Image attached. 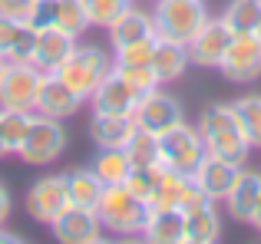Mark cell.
Wrapping results in <instances>:
<instances>
[{"label":"cell","mask_w":261,"mask_h":244,"mask_svg":"<svg viewBox=\"0 0 261 244\" xmlns=\"http://www.w3.org/2000/svg\"><path fill=\"white\" fill-rule=\"evenodd\" d=\"M122 148H126L133 168H152V165H159V139H155L152 132H142V129H136L133 139H129Z\"/></svg>","instance_id":"29"},{"label":"cell","mask_w":261,"mask_h":244,"mask_svg":"<svg viewBox=\"0 0 261 244\" xmlns=\"http://www.w3.org/2000/svg\"><path fill=\"white\" fill-rule=\"evenodd\" d=\"M231 37L235 33L228 30V23H225L222 17H208L202 26H198V33L185 43V50H189V63L192 66H202V70H218V63H222L225 50H228Z\"/></svg>","instance_id":"11"},{"label":"cell","mask_w":261,"mask_h":244,"mask_svg":"<svg viewBox=\"0 0 261 244\" xmlns=\"http://www.w3.org/2000/svg\"><path fill=\"white\" fill-rule=\"evenodd\" d=\"M66 188H70L73 205L96 208V198H99V192H102V181L89 165H80V168H70V172H66Z\"/></svg>","instance_id":"26"},{"label":"cell","mask_w":261,"mask_h":244,"mask_svg":"<svg viewBox=\"0 0 261 244\" xmlns=\"http://www.w3.org/2000/svg\"><path fill=\"white\" fill-rule=\"evenodd\" d=\"M66 142H70V135H66L63 122L37 112V116H33V126H30V135H27V142L20 145L17 159L27 162V165H33V168H46L66 152Z\"/></svg>","instance_id":"6"},{"label":"cell","mask_w":261,"mask_h":244,"mask_svg":"<svg viewBox=\"0 0 261 244\" xmlns=\"http://www.w3.org/2000/svg\"><path fill=\"white\" fill-rule=\"evenodd\" d=\"M89 168L99 175L102 185H116V181H122V178L129 175L133 162H129L126 148L116 145V148H96V155H93V162H89Z\"/></svg>","instance_id":"25"},{"label":"cell","mask_w":261,"mask_h":244,"mask_svg":"<svg viewBox=\"0 0 261 244\" xmlns=\"http://www.w3.org/2000/svg\"><path fill=\"white\" fill-rule=\"evenodd\" d=\"M70 188H66V175H40L30 188H27V215L40 225H50L57 215L70 208Z\"/></svg>","instance_id":"9"},{"label":"cell","mask_w":261,"mask_h":244,"mask_svg":"<svg viewBox=\"0 0 261 244\" xmlns=\"http://www.w3.org/2000/svg\"><path fill=\"white\" fill-rule=\"evenodd\" d=\"M83 109V99L70 89L66 83H60L53 73L43 76V86H40V96H37V112L40 116H50V119H73L76 112Z\"/></svg>","instance_id":"18"},{"label":"cell","mask_w":261,"mask_h":244,"mask_svg":"<svg viewBox=\"0 0 261 244\" xmlns=\"http://www.w3.org/2000/svg\"><path fill=\"white\" fill-rule=\"evenodd\" d=\"M113 70L119 73V76L126 79L139 96L159 86V79H155V73H152V63H113Z\"/></svg>","instance_id":"32"},{"label":"cell","mask_w":261,"mask_h":244,"mask_svg":"<svg viewBox=\"0 0 261 244\" xmlns=\"http://www.w3.org/2000/svg\"><path fill=\"white\" fill-rule=\"evenodd\" d=\"M222 20L231 33H255L261 26V0H228Z\"/></svg>","instance_id":"28"},{"label":"cell","mask_w":261,"mask_h":244,"mask_svg":"<svg viewBox=\"0 0 261 244\" xmlns=\"http://www.w3.org/2000/svg\"><path fill=\"white\" fill-rule=\"evenodd\" d=\"M37 23H50L57 30L70 33L73 40H80L89 30V17H86L83 0H43Z\"/></svg>","instance_id":"19"},{"label":"cell","mask_w":261,"mask_h":244,"mask_svg":"<svg viewBox=\"0 0 261 244\" xmlns=\"http://www.w3.org/2000/svg\"><path fill=\"white\" fill-rule=\"evenodd\" d=\"M50 231L60 244H96L106 234L96 208H83V205H70L63 215H57L50 221Z\"/></svg>","instance_id":"12"},{"label":"cell","mask_w":261,"mask_h":244,"mask_svg":"<svg viewBox=\"0 0 261 244\" xmlns=\"http://www.w3.org/2000/svg\"><path fill=\"white\" fill-rule=\"evenodd\" d=\"M152 26L159 40H172V43H189L198 33V26L208 20V7L205 0H152Z\"/></svg>","instance_id":"4"},{"label":"cell","mask_w":261,"mask_h":244,"mask_svg":"<svg viewBox=\"0 0 261 244\" xmlns=\"http://www.w3.org/2000/svg\"><path fill=\"white\" fill-rule=\"evenodd\" d=\"M133 119H136V129L162 135L172 126H178V122H185V109L172 93L155 86V89H149V93L139 96V103H136V109H133Z\"/></svg>","instance_id":"8"},{"label":"cell","mask_w":261,"mask_h":244,"mask_svg":"<svg viewBox=\"0 0 261 244\" xmlns=\"http://www.w3.org/2000/svg\"><path fill=\"white\" fill-rule=\"evenodd\" d=\"M218 201H202V205L189 208L185 215V244H215L222 238V211Z\"/></svg>","instance_id":"21"},{"label":"cell","mask_w":261,"mask_h":244,"mask_svg":"<svg viewBox=\"0 0 261 244\" xmlns=\"http://www.w3.org/2000/svg\"><path fill=\"white\" fill-rule=\"evenodd\" d=\"M43 70L33 63H13L7 59L0 70V109H17V112H37V96L43 86Z\"/></svg>","instance_id":"5"},{"label":"cell","mask_w":261,"mask_h":244,"mask_svg":"<svg viewBox=\"0 0 261 244\" xmlns=\"http://www.w3.org/2000/svg\"><path fill=\"white\" fill-rule=\"evenodd\" d=\"M248 225H255V231L261 234V205H258V211L251 215V221H248Z\"/></svg>","instance_id":"38"},{"label":"cell","mask_w":261,"mask_h":244,"mask_svg":"<svg viewBox=\"0 0 261 244\" xmlns=\"http://www.w3.org/2000/svg\"><path fill=\"white\" fill-rule=\"evenodd\" d=\"M43 0H0V13L4 17H17V20H33L37 23Z\"/></svg>","instance_id":"35"},{"label":"cell","mask_w":261,"mask_h":244,"mask_svg":"<svg viewBox=\"0 0 261 244\" xmlns=\"http://www.w3.org/2000/svg\"><path fill=\"white\" fill-rule=\"evenodd\" d=\"M73 46H76V40H73L70 33L57 30V26H50V23H37V43H33L30 63L37 66V70H43V73H53L66 56H70Z\"/></svg>","instance_id":"16"},{"label":"cell","mask_w":261,"mask_h":244,"mask_svg":"<svg viewBox=\"0 0 261 244\" xmlns=\"http://www.w3.org/2000/svg\"><path fill=\"white\" fill-rule=\"evenodd\" d=\"M231 106L238 112V122H242V132L248 139V145L261 148V96H242Z\"/></svg>","instance_id":"30"},{"label":"cell","mask_w":261,"mask_h":244,"mask_svg":"<svg viewBox=\"0 0 261 244\" xmlns=\"http://www.w3.org/2000/svg\"><path fill=\"white\" fill-rule=\"evenodd\" d=\"M136 103H139V93H136L116 70L109 73V76L96 86V93L89 96V109L109 112V116H133Z\"/></svg>","instance_id":"13"},{"label":"cell","mask_w":261,"mask_h":244,"mask_svg":"<svg viewBox=\"0 0 261 244\" xmlns=\"http://www.w3.org/2000/svg\"><path fill=\"white\" fill-rule=\"evenodd\" d=\"M129 4H133V0H83L89 26H102V30H109V26L122 17V10H126Z\"/></svg>","instance_id":"31"},{"label":"cell","mask_w":261,"mask_h":244,"mask_svg":"<svg viewBox=\"0 0 261 244\" xmlns=\"http://www.w3.org/2000/svg\"><path fill=\"white\" fill-rule=\"evenodd\" d=\"M255 37H258V40H261V26H258V30H255Z\"/></svg>","instance_id":"40"},{"label":"cell","mask_w":261,"mask_h":244,"mask_svg":"<svg viewBox=\"0 0 261 244\" xmlns=\"http://www.w3.org/2000/svg\"><path fill=\"white\" fill-rule=\"evenodd\" d=\"M198 135L205 142V152L218 155V159L231 162V165H248L251 145L242 132V122L231 103H212L198 116Z\"/></svg>","instance_id":"1"},{"label":"cell","mask_w":261,"mask_h":244,"mask_svg":"<svg viewBox=\"0 0 261 244\" xmlns=\"http://www.w3.org/2000/svg\"><path fill=\"white\" fill-rule=\"evenodd\" d=\"M33 43H37V23L33 20H17L0 13V56L13 63H30Z\"/></svg>","instance_id":"15"},{"label":"cell","mask_w":261,"mask_h":244,"mask_svg":"<svg viewBox=\"0 0 261 244\" xmlns=\"http://www.w3.org/2000/svg\"><path fill=\"white\" fill-rule=\"evenodd\" d=\"M155 139H159V162L166 168H172V172H182V175H192L198 168V162L208 155L198 129L189 126V122H178V126L155 135Z\"/></svg>","instance_id":"7"},{"label":"cell","mask_w":261,"mask_h":244,"mask_svg":"<svg viewBox=\"0 0 261 244\" xmlns=\"http://www.w3.org/2000/svg\"><path fill=\"white\" fill-rule=\"evenodd\" d=\"M37 112H17V109H0V135H4L7 155H17L20 145L27 142Z\"/></svg>","instance_id":"27"},{"label":"cell","mask_w":261,"mask_h":244,"mask_svg":"<svg viewBox=\"0 0 261 244\" xmlns=\"http://www.w3.org/2000/svg\"><path fill=\"white\" fill-rule=\"evenodd\" d=\"M152 50H155V37L136 40V43L113 50V63H152Z\"/></svg>","instance_id":"34"},{"label":"cell","mask_w":261,"mask_h":244,"mask_svg":"<svg viewBox=\"0 0 261 244\" xmlns=\"http://www.w3.org/2000/svg\"><path fill=\"white\" fill-rule=\"evenodd\" d=\"M242 168L245 165H231V162L218 159V155H205V159L198 162V168L192 172V178H195V185L205 192V198L225 201V195L231 192V185H235Z\"/></svg>","instance_id":"14"},{"label":"cell","mask_w":261,"mask_h":244,"mask_svg":"<svg viewBox=\"0 0 261 244\" xmlns=\"http://www.w3.org/2000/svg\"><path fill=\"white\" fill-rule=\"evenodd\" d=\"M258 205H261V172H255V168L245 165L242 172H238L231 192L225 195V208H228V215L235 221L248 225L251 215L258 211Z\"/></svg>","instance_id":"17"},{"label":"cell","mask_w":261,"mask_h":244,"mask_svg":"<svg viewBox=\"0 0 261 244\" xmlns=\"http://www.w3.org/2000/svg\"><path fill=\"white\" fill-rule=\"evenodd\" d=\"M109 73H113V56H109L102 46L80 43V40H76V46H73L70 56L53 70V76H57L60 83L70 86L83 103H89V96L96 93V86H99Z\"/></svg>","instance_id":"3"},{"label":"cell","mask_w":261,"mask_h":244,"mask_svg":"<svg viewBox=\"0 0 261 244\" xmlns=\"http://www.w3.org/2000/svg\"><path fill=\"white\" fill-rule=\"evenodd\" d=\"M155 168L159 165H152V168H129V175L122 178V185H126L139 201H146V205H149L152 188H155Z\"/></svg>","instance_id":"33"},{"label":"cell","mask_w":261,"mask_h":244,"mask_svg":"<svg viewBox=\"0 0 261 244\" xmlns=\"http://www.w3.org/2000/svg\"><path fill=\"white\" fill-rule=\"evenodd\" d=\"M142 238L152 244H185V215L182 208H149Z\"/></svg>","instance_id":"22"},{"label":"cell","mask_w":261,"mask_h":244,"mask_svg":"<svg viewBox=\"0 0 261 244\" xmlns=\"http://www.w3.org/2000/svg\"><path fill=\"white\" fill-rule=\"evenodd\" d=\"M4 63H7V59H4V56H0V70H4Z\"/></svg>","instance_id":"41"},{"label":"cell","mask_w":261,"mask_h":244,"mask_svg":"<svg viewBox=\"0 0 261 244\" xmlns=\"http://www.w3.org/2000/svg\"><path fill=\"white\" fill-rule=\"evenodd\" d=\"M13 211V201H10V192H7V185L0 181V225H7V218H10Z\"/></svg>","instance_id":"36"},{"label":"cell","mask_w":261,"mask_h":244,"mask_svg":"<svg viewBox=\"0 0 261 244\" xmlns=\"http://www.w3.org/2000/svg\"><path fill=\"white\" fill-rule=\"evenodd\" d=\"M218 73L228 83H238V86L255 83L261 76V40L255 33H235L222 63H218Z\"/></svg>","instance_id":"10"},{"label":"cell","mask_w":261,"mask_h":244,"mask_svg":"<svg viewBox=\"0 0 261 244\" xmlns=\"http://www.w3.org/2000/svg\"><path fill=\"white\" fill-rule=\"evenodd\" d=\"M0 159H7V148H4V135H0Z\"/></svg>","instance_id":"39"},{"label":"cell","mask_w":261,"mask_h":244,"mask_svg":"<svg viewBox=\"0 0 261 244\" xmlns=\"http://www.w3.org/2000/svg\"><path fill=\"white\" fill-rule=\"evenodd\" d=\"M89 142L96 148H116L126 145L136 132V119L133 116H109V112H89Z\"/></svg>","instance_id":"20"},{"label":"cell","mask_w":261,"mask_h":244,"mask_svg":"<svg viewBox=\"0 0 261 244\" xmlns=\"http://www.w3.org/2000/svg\"><path fill=\"white\" fill-rule=\"evenodd\" d=\"M96 215H99L102 231L116 234V238H142L149 205L136 198L122 181H116V185H102L99 198H96Z\"/></svg>","instance_id":"2"},{"label":"cell","mask_w":261,"mask_h":244,"mask_svg":"<svg viewBox=\"0 0 261 244\" xmlns=\"http://www.w3.org/2000/svg\"><path fill=\"white\" fill-rule=\"evenodd\" d=\"M0 244H23V234H17V231H7V228L0 225Z\"/></svg>","instance_id":"37"},{"label":"cell","mask_w":261,"mask_h":244,"mask_svg":"<svg viewBox=\"0 0 261 244\" xmlns=\"http://www.w3.org/2000/svg\"><path fill=\"white\" fill-rule=\"evenodd\" d=\"M106 33H109V46H113V50H119V46H126V43H136V40L155 37L152 13H149V10H139V7H136V0H133V4L122 10V17L116 20Z\"/></svg>","instance_id":"23"},{"label":"cell","mask_w":261,"mask_h":244,"mask_svg":"<svg viewBox=\"0 0 261 244\" xmlns=\"http://www.w3.org/2000/svg\"><path fill=\"white\" fill-rule=\"evenodd\" d=\"M189 50L185 43H172V40H159L155 37V50H152V73L159 79V86H169L175 79H182V73L189 70Z\"/></svg>","instance_id":"24"}]
</instances>
